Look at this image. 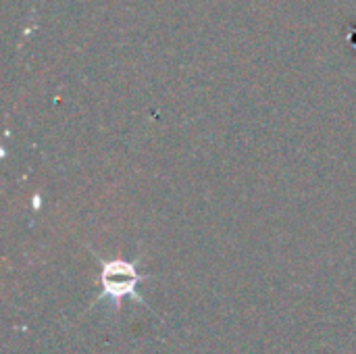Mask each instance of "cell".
Segmentation results:
<instances>
[{
    "label": "cell",
    "mask_w": 356,
    "mask_h": 354,
    "mask_svg": "<svg viewBox=\"0 0 356 354\" xmlns=\"http://www.w3.org/2000/svg\"><path fill=\"white\" fill-rule=\"evenodd\" d=\"M142 280H148V275L138 273L136 263L129 261H100V275H98V284L102 288L98 300H113V305L119 309L121 300L131 296L136 298L140 305H146L144 298L138 294V284Z\"/></svg>",
    "instance_id": "6da1fadb"
},
{
    "label": "cell",
    "mask_w": 356,
    "mask_h": 354,
    "mask_svg": "<svg viewBox=\"0 0 356 354\" xmlns=\"http://www.w3.org/2000/svg\"><path fill=\"white\" fill-rule=\"evenodd\" d=\"M350 44L356 48V25L353 27V35H350Z\"/></svg>",
    "instance_id": "7a4b0ae2"
}]
</instances>
